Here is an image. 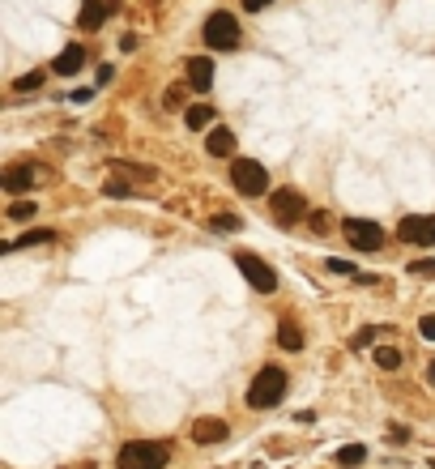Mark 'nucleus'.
Listing matches in <instances>:
<instances>
[{"instance_id":"obj_1","label":"nucleus","mask_w":435,"mask_h":469,"mask_svg":"<svg viewBox=\"0 0 435 469\" xmlns=\"http://www.w3.org/2000/svg\"><path fill=\"white\" fill-rule=\"evenodd\" d=\"M281 392H286V372H281V367H261L252 388H248V405L252 410H269V405L281 401Z\"/></svg>"},{"instance_id":"obj_2","label":"nucleus","mask_w":435,"mask_h":469,"mask_svg":"<svg viewBox=\"0 0 435 469\" xmlns=\"http://www.w3.org/2000/svg\"><path fill=\"white\" fill-rule=\"evenodd\" d=\"M120 469H163L167 465V443L158 439H133L120 448Z\"/></svg>"},{"instance_id":"obj_3","label":"nucleus","mask_w":435,"mask_h":469,"mask_svg":"<svg viewBox=\"0 0 435 469\" xmlns=\"http://www.w3.org/2000/svg\"><path fill=\"white\" fill-rule=\"evenodd\" d=\"M201 35H205V47H214V52H230V47H239V39H243L239 21L230 17L226 9H218V13H210V17H205Z\"/></svg>"},{"instance_id":"obj_4","label":"nucleus","mask_w":435,"mask_h":469,"mask_svg":"<svg viewBox=\"0 0 435 469\" xmlns=\"http://www.w3.org/2000/svg\"><path fill=\"white\" fill-rule=\"evenodd\" d=\"M230 184L239 188V196H265L269 192V171L252 158H239L230 162Z\"/></svg>"},{"instance_id":"obj_5","label":"nucleus","mask_w":435,"mask_h":469,"mask_svg":"<svg viewBox=\"0 0 435 469\" xmlns=\"http://www.w3.org/2000/svg\"><path fill=\"white\" fill-rule=\"evenodd\" d=\"M342 231H346V239L354 243L358 252H380L384 248V227L371 222V218H346Z\"/></svg>"},{"instance_id":"obj_6","label":"nucleus","mask_w":435,"mask_h":469,"mask_svg":"<svg viewBox=\"0 0 435 469\" xmlns=\"http://www.w3.org/2000/svg\"><path fill=\"white\" fill-rule=\"evenodd\" d=\"M235 265H239V274L252 282V290H261V294H269L273 286H277V274H273V269L261 260V256H256V252H239L235 256Z\"/></svg>"},{"instance_id":"obj_7","label":"nucleus","mask_w":435,"mask_h":469,"mask_svg":"<svg viewBox=\"0 0 435 469\" xmlns=\"http://www.w3.org/2000/svg\"><path fill=\"white\" fill-rule=\"evenodd\" d=\"M273 218L281 227H295V222L307 218V196H299L295 188H277L273 192Z\"/></svg>"},{"instance_id":"obj_8","label":"nucleus","mask_w":435,"mask_h":469,"mask_svg":"<svg viewBox=\"0 0 435 469\" xmlns=\"http://www.w3.org/2000/svg\"><path fill=\"white\" fill-rule=\"evenodd\" d=\"M397 235L405 243H418V248H435V213H409V218H401Z\"/></svg>"},{"instance_id":"obj_9","label":"nucleus","mask_w":435,"mask_h":469,"mask_svg":"<svg viewBox=\"0 0 435 469\" xmlns=\"http://www.w3.org/2000/svg\"><path fill=\"white\" fill-rule=\"evenodd\" d=\"M120 13V0H86L82 5V30H102V21Z\"/></svg>"},{"instance_id":"obj_10","label":"nucleus","mask_w":435,"mask_h":469,"mask_svg":"<svg viewBox=\"0 0 435 469\" xmlns=\"http://www.w3.org/2000/svg\"><path fill=\"white\" fill-rule=\"evenodd\" d=\"M82 64H86V47H82V43H68L64 52L51 60V73H60V77H73V73L82 68Z\"/></svg>"},{"instance_id":"obj_11","label":"nucleus","mask_w":435,"mask_h":469,"mask_svg":"<svg viewBox=\"0 0 435 469\" xmlns=\"http://www.w3.org/2000/svg\"><path fill=\"white\" fill-rule=\"evenodd\" d=\"M35 175H39L35 162H26V166H9L0 184H5V192H13V196H17V192H26V188H35Z\"/></svg>"},{"instance_id":"obj_12","label":"nucleus","mask_w":435,"mask_h":469,"mask_svg":"<svg viewBox=\"0 0 435 469\" xmlns=\"http://www.w3.org/2000/svg\"><path fill=\"white\" fill-rule=\"evenodd\" d=\"M188 86H192V90H201V94L210 90V86H214V60L192 56V60H188Z\"/></svg>"},{"instance_id":"obj_13","label":"nucleus","mask_w":435,"mask_h":469,"mask_svg":"<svg viewBox=\"0 0 435 469\" xmlns=\"http://www.w3.org/2000/svg\"><path fill=\"white\" fill-rule=\"evenodd\" d=\"M192 439L196 443H222L226 439V423H222V418H196V423H192Z\"/></svg>"},{"instance_id":"obj_14","label":"nucleus","mask_w":435,"mask_h":469,"mask_svg":"<svg viewBox=\"0 0 435 469\" xmlns=\"http://www.w3.org/2000/svg\"><path fill=\"white\" fill-rule=\"evenodd\" d=\"M205 150H210L214 158H226L230 150H235V133L230 128H210L205 133Z\"/></svg>"},{"instance_id":"obj_15","label":"nucleus","mask_w":435,"mask_h":469,"mask_svg":"<svg viewBox=\"0 0 435 469\" xmlns=\"http://www.w3.org/2000/svg\"><path fill=\"white\" fill-rule=\"evenodd\" d=\"M277 345H281V350H303V333H299V325H295V320H281V325H277Z\"/></svg>"},{"instance_id":"obj_16","label":"nucleus","mask_w":435,"mask_h":469,"mask_svg":"<svg viewBox=\"0 0 435 469\" xmlns=\"http://www.w3.org/2000/svg\"><path fill=\"white\" fill-rule=\"evenodd\" d=\"M184 124L196 128V133H205V124H214V107H210V103H192V107L184 111Z\"/></svg>"},{"instance_id":"obj_17","label":"nucleus","mask_w":435,"mask_h":469,"mask_svg":"<svg viewBox=\"0 0 435 469\" xmlns=\"http://www.w3.org/2000/svg\"><path fill=\"white\" fill-rule=\"evenodd\" d=\"M363 461H367V448H363V443H346V448L337 452V465H346V469L363 465Z\"/></svg>"},{"instance_id":"obj_18","label":"nucleus","mask_w":435,"mask_h":469,"mask_svg":"<svg viewBox=\"0 0 435 469\" xmlns=\"http://www.w3.org/2000/svg\"><path fill=\"white\" fill-rule=\"evenodd\" d=\"M376 367L397 372V367H401V350H393V345H376Z\"/></svg>"},{"instance_id":"obj_19","label":"nucleus","mask_w":435,"mask_h":469,"mask_svg":"<svg viewBox=\"0 0 435 469\" xmlns=\"http://www.w3.org/2000/svg\"><path fill=\"white\" fill-rule=\"evenodd\" d=\"M210 231L230 235V231H239V218H235V213H214V218H210Z\"/></svg>"},{"instance_id":"obj_20","label":"nucleus","mask_w":435,"mask_h":469,"mask_svg":"<svg viewBox=\"0 0 435 469\" xmlns=\"http://www.w3.org/2000/svg\"><path fill=\"white\" fill-rule=\"evenodd\" d=\"M47 239H51V231H30V235H21V239L5 243V252H13V248H30V243H47Z\"/></svg>"},{"instance_id":"obj_21","label":"nucleus","mask_w":435,"mask_h":469,"mask_svg":"<svg viewBox=\"0 0 435 469\" xmlns=\"http://www.w3.org/2000/svg\"><path fill=\"white\" fill-rule=\"evenodd\" d=\"M102 196H111V201H124V196H133V188H128L124 180H107V184H102Z\"/></svg>"},{"instance_id":"obj_22","label":"nucleus","mask_w":435,"mask_h":469,"mask_svg":"<svg viewBox=\"0 0 435 469\" xmlns=\"http://www.w3.org/2000/svg\"><path fill=\"white\" fill-rule=\"evenodd\" d=\"M9 218H13V222L35 218V201H13V205H9Z\"/></svg>"},{"instance_id":"obj_23","label":"nucleus","mask_w":435,"mask_h":469,"mask_svg":"<svg viewBox=\"0 0 435 469\" xmlns=\"http://www.w3.org/2000/svg\"><path fill=\"white\" fill-rule=\"evenodd\" d=\"M13 86H17L21 94H26V90H39V86H43V73H39V68H35V73H21V77H17Z\"/></svg>"},{"instance_id":"obj_24","label":"nucleus","mask_w":435,"mask_h":469,"mask_svg":"<svg viewBox=\"0 0 435 469\" xmlns=\"http://www.w3.org/2000/svg\"><path fill=\"white\" fill-rule=\"evenodd\" d=\"M163 103H167V111H179V107H184V90H179V86H171V90L163 94Z\"/></svg>"},{"instance_id":"obj_25","label":"nucleus","mask_w":435,"mask_h":469,"mask_svg":"<svg viewBox=\"0 0 435 469\" xmlns=\"http://www.w3.org/2000/svg\"><path fill=\"white\" fill-rule=\"evenodd\" d=\"M418 333H423L427 341H435V316H423V320H418Z\"/></svg>"},{"instance_id":"obj_26","label":"nucleus","mask_w":435,"mask_h":469,"mask_svg":"<svg viewBox=\"0 0 435 469\" xmlns=\"http://www.w3.org/2000/svg\"><path fill=\"white\" fill-rule=\"evenodd\" d=\"M414 274H423V278H435V260H418V265H409Z\"/></svg>"},{"instance_id":"obj_27","label":"nucleus","mask_w":435,"mask_h":469,"mask_svg":"<svg viewBox=\"0 0 435 469\" xmlns=\"http://www.w3.org/2000/svg\"><path fill=\"white\" fill-rule=\"evenodd\" d=\"M328 269H333V274H354V265H350V260H337V256L328 260Z\"/></svg>"},{"instance_id":"obj_28","label":"nucleus","mask_w":435,"mask_h":469,"mask_svg":"<svg viewBox=\"0 0 435 469\" xmlns=\"http://www.w3.org/2000/svg\"><path fill=\"white\" fill-rule=\"evenodd\" d=\"M269 5H273V0H243L248 13H261V9H269Z\"/></svg>"},{"instance_id":"obj_29","label":"nucleus","mask_w":435,"mask_h":469,"mask_svg":"<svg viewBox=\"0 0 435 469\" xmlns=\"http://www.w3.org/2000/svg\"><path fill=\"white\" fill-rule=\"evenodd\" d=\"M371 337H376V329H358L354 333V345H371Z\"/></svg>"},{"instance_id":"obj_30","label":"nucleus","mask_w":435,"mask_h":469,"mask_svg":"<svg viewBox=\"0 0 435 469\" xmlns=\"http://www.w3.org/2000/svg\"><path fill=\"white\" fill-rule=\"evenodd\" d=\"M312 227H316V235H328V231H324V227H328V218H324V213H312Z\"/></svg>"},{"instance_id":"obj_31","label":"nucleus","mask_w":435,"mask_h":469,"mask_svg":"<svg viewBox=\"0 0 435 469\" xmlns=\"http://www.w3.org/2000/svg\"><path fill=\"white\" fill-rule=\"evenodd\" d=\"M111 77H115V68H111V64H102V68H98V86H107Z\"/></svg>"},{"instance_id":"obj_32","label":"nucleus","mask_w":435,"mask_h":469,"mask_svg":"<svg viewBox=\"0 0 435 469\" xmlns=\"http://www.w3.org/2000/svg\"><path fill=\"white\" fill-rule=\"evenodd\" d=\"M389 439H393V443H405L409 435H405V427H389Z\"/></svg>"},{"instance_id":"obj_33","label":"nucleus","mask_w":435,"mask_h":469,"mask_svg":"<svg viewBox=\"0 0 435 469\" xmlns=\"http://www.w3.org/2000/svg\"><path fill=\"white\" fill-rule=\"evenodd\" d=\"M427 380H431V384H435V363H431V372H427Z\"/></svg>"},{"instance_id":"obj_34","label":"nucleus","mask_w":435,"mask_h":469,"mask_svg":"<svg viewBox=\"0 0 435 469\" xmlns=\"http://www.w3.org/2000/svg\"><path fill=\"white\" fill-rule=\"evenodd\" d=\"M73 469H94V465H73Z\"/></svg>"}]
</instances>
